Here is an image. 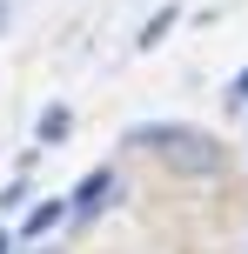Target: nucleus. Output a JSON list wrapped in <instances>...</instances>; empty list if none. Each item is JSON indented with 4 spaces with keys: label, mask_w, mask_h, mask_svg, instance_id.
I'll use <instances>...</instances> for the list:
<instances>
[{
    "label": "nucleus",
    "mask_w": 248,
    "mask_h": 254,
    "mask_svg": "<svg viewBox=\"0 0 248 254\" xmlns=\"http://www.w3.org/2000/svg\"><path fill=\"white\" fill-rule=\"evenodd\" d=\"M34 134L54 147V140H67V134H74V114H67L61 101H54V107H40V127H34Z\"/></svg>",
    "instance_id": "obj_4"
},
{
    "label": "nucleus",
    "mask_w": 248,
    "mask_h": 254,
    "mask_svg": "<svg viewBox=\"0 0 248 254\" xmlns=\"http://www.w3.org/2000/svg\"><path fill=\"white\" fill-rule=\"evenodd\" d=\"M0 20H7V7H0Z\"/></svg>",
    "instance_id": "obj_8"
},
{
    "label": "nucleus",
    "mask_w": 248,
    "mask_h": 254,
    "mask_svg": "<svg viewBox=\"0 0 248 254\" xmlns=\"http://www.w3.org/2000/svg\"><path fill=\"white\" fill-rule=\"evenodd\" d=\"M128 147L134 154H155V161L174 167V174H215V167H222V140L201 134V127H174V121L128 127Z\"/></svg>",
    "instance_id": "obj_1"
},
{
    "label": "nucleus",
    "mask_w": 248,
    "mask_h": 254,
    "mask_svg": "<svg viewBox=\"0 0 248 254\" xmlns=\"http://www.w3.org/2000/svg\"><path fill=\"white\" fill-rule=\"evenodd\" d=\"M114 167H94V174H81V188H74V201H67V214L81 221V228H87V221H101L107 207H114Z\"/></svg>",
    "instance_id": "obj_2"
},
{
    "label": "nucleus",
    "mask_w": 248,
    "mask_h": 254,
    "mask_svg": "<svg viewBox=\"0 0 248 254\" xmlns=\"http://www.w3.org/2000/svg\"><path fill=\"white\" fill-rule=\"evenodd\" d=\"M174 20H181V7H155V20L141 27V54H155L161 40H168V27H174Z\"/></svg>",
    "instance_id": "obj_5"
},
{
    "label": "nucleus",
    "mask_w": 248,
    "mask_h": 254,
    "mask_svg": "<svg viewBox=\"0 0 248 254\" xmlns=\"http://www.w3.org/2000/svg\"><path fill=\"white\" fill-rule=\"evenodd\" d=\"M235 101H248V67H242V80H235Z\"/></svg>",
    "instance_id": "obj_6"
},
{
    "label": "nucleus",
    "mask_w": 248,
    "mask_h": 254,
    "mask_svg": "<svg viewBox=\"0 0 248 254\" xmlns=\"http://www.w3.org/2000/svg\"><path fill=\"white\" fill-rule=\"evenodd\" d=\"M61 221H67V201H54V194H47V201H34V207H27V221H20V241H47V234L61 228Z\"/></svg>",
    "instance_id": "obj_3"
},
{
    "label": "nucleus",
    "mask_w": 248,
    "mask_h": 254,
    "mask_svg": "<svg viewBox=\"0 0 248 254\" xmlns=\"http://www.w3.org/2000/svg\"><path fill=\"white\" fill-rule=\"evenodd\" d=\"M0 254H13V234H0Z\"/></svg>",
    "instance_id": "obj_7"
}]
</instances>
